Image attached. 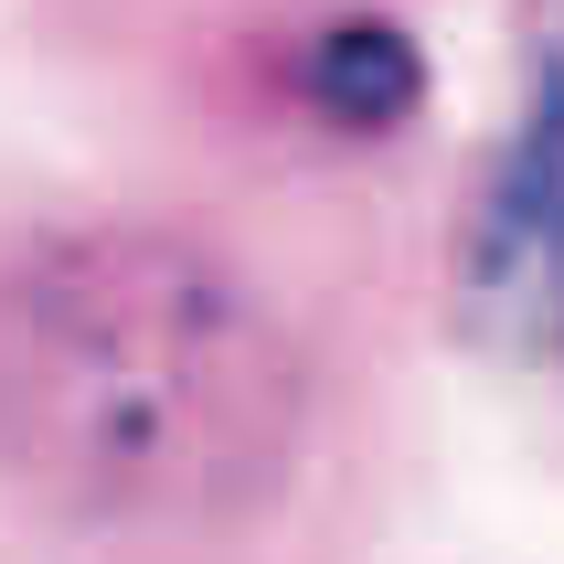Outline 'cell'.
<instances>
[{
	"label": "cell",
	"mask_w": 564,
	"mask_h": 564,
	"mask_svg": "<svg viewBox=\"0 0 564 564\" xmlns=\"http://www.w3.org/2000/svg\"><path fill=\"white\" fill-rule=\"evenodd\" d=\"M310 383L246 278L171 235H75L0 288V447L96 522H224L278 490Z\"/></svg>",
	"instance_id": "cell-1"
},
{
	"label": "cell",
	"mask_w": 564,
	"mask_h": 564,
	"mask_svg": "<svg viewBox=\"0 0 564 564\" xmlns=\"http://www.w3.org/2000/svg\"><path fill=\"white\" fill-rule=\"evenodd\" d=\"M469 288H479V310L543 330L554 362H564V32L543 43L533 96H522V128L501 139L490 182H479Z\"/></svg>",
	"instance_id": "cell-2"
},
{
	"label": "cell",
	"mask_w": 564,
	"mask_h": 564,
	"mask_svg": "<svg viewBox=\"0 0 564 564\" xmlns=\"http://www.w3.org/2000/svg\"><path fill=\"white\" fill-rule=\"evenodd\" d=\"M415 86H426L415 43L383 22H341L310 43V96H319V118H341V128H394L415 107Z\"/></svg>",
	"instance_id": "cell-3"
}]
</instances>
